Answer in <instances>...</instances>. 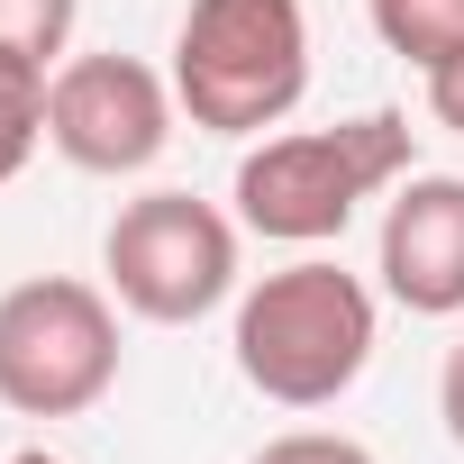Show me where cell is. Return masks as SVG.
Returning <instances> with one entry per match:
<instances>
[{
  "label": "cell",
  "mask_w": 464,
  "mask_h": 464,
  "mask_svg": "<svg viewBox=\"0 0 464 464\" xmlns=\"http://www.w3.org/2000/svg\"><path fill=\"white\" fill-rule=\"evenodd\" d=\"M46 73H55V64L0 46V182H19L28 155L46 146Z\"/></svg>",
  "instance_id": "cell-9"
},
{
  "label": "cell",
  "mask_w": 464,
  "mask_h": 464,
  "mask_svg": "<svg viewBox=\"0 0 464 464\" xmlns=\"http://www.w3.org/2000/svg\"><path fill=\"white\" fill-rule=\"evenodd\" d=\"M373 337H382V310L364 292V274L328 265V256H301L265 283L237 292V373L246 392H265L274 410H328L364 382L373 364Z\"/></svg>",
  "instance_id": "cell-2"
},
{
  "label": "cell",
  "mask_w": 464,
  "mask_h": 464,
  "mask_svg": "<svg viewBox=\"0 0 464 464\" xmlns=\"http://www.w3.org/2000/svg\"><path fill=\"white\" fill-rule=\"evenodd\" d=\"M437 419H446V437L464 446V337H455L446 364H437Z\"/></svg>",
  "instance_id": "cell-13"
},
{
  "label": "cell",
  "mask_w": 464,
  "mask_h": 464,
  "mask_svg": "<svg viewBox=\"0 0 464 464\" xmlns=\"http://www.w3.org/2000/svg\"><path fill=\"white\" fill-rule=\"evenodd\" d=\"M10 464H64V455H46V446H19V455H10Z\"/></svg>",
  "instance_id": "cell-14"
},
{
  "label": "cell",
  "mask_w": 464,
  "mask_h": 464,
  "mask_svg": "<svg viewBox=\"0 0 464 464\" xmlns=\"http://www.w3.org/2000/svg\"><path fill=\"white\" fill-rule=\"evenodd\" d=\"M364 19H373L382 55H401V64H419V73L464 46V0H364Z\"/></svg>",
  "instance_id": "cell-8"
},
{
  "label": "cell",
  "mask_w": 464,
  "mask_h": 464,
  "mask_svg": "<svg viewBox=\"0 0 464 464\" xmlns=\"http://www.w3.org/2000/svg\"><path fill=\"white\" fill-rule=\"evenodd\" d=\"M256 464H373V446H355L337 428H292V437H265Z\"/></svg>",
  "instance_id": "cell-11"
},
{
  "label": "cell",
  "mask_w": 464,
  "mask_h": 464,
  "mask_svg": "<svg viewBox=\"0 0 464 464\" xmlns=\"http://www.w3.org/2000/svg\"><path fill=\"white\" fill-rule=\"evenodd\" d=\"M237 209H218L200 191H137L110 237H101V274H110V301L137 310L146 328H191L209 319L218 301H237Z\"/></svg>",
  "instance_id": "cell-5"
},
{
  "label": "cell",
  "mask_w": 464,
  "mask_h": 464,
  "mask_svg": "<svg viewBox=\"0 0 464 464\" xmlns=\"http://www.w3.org/2000/svg\"><path fill=\"white\" fill-rule=\"evenodd\" d=\"M173 73H155L146 55H64L46 73V146L73 164V173H101V182H128L146 173L164 146H173Z\"/></svg>",
  "instance_id": "cell-6"
},
{
  "label": "cell",
  "mask_w": 464,
  "mask_h": 464,
  "mask_svg": "<svg viewBox=\"0 0 464 464\" xmlns=\"http://www.w3.org/2000/svg\"><path fill=\"white\" fill-rule=\"evenodd\" d=\"M73 19H82V0H0V46L37 55V64H64Z\"/></svg>",
  "instance_id": "cell-10"
},
{
  "label": "cell",
  "mask_w": 464,
  "mask_h": 464,
  "mask_svg": "<svg viewBox=\"0 0 464 464\" xmlns=\"http://www.w3.org/2000/svg\"><path fill=\"white\" fill-rule=\"evenodd\" d=\"M119 392V301L82 274H28L0 292V410L82 419Z\"/></svg>",
  "instance_id": "cell-4"
},
{
  "label": "cell",
  "mask_w": 464,
  "mask_h": 464,
  "mask_svg": "<svg viewBox=\"0 0 464 464\" xmlns=\"http://www.w3.org/2000/svg\"><path fill=\"white\" fill-rule=\"evenodd\" d=\"M419 137L401 110H355L337 128H292V137H265L237 155V182H227V200H237V227L265 246H328L355 227L364 200H382L410 164Z\"/></svg>",
  "instance_id": "cell-1"
},
{
  "label": "cell",
  "mask_w": 464,
  "mask_h": 464,
  "mask_svg": "<svg viewBox=\"0 0 464 464\" xmlns=\"http://www.w3.org/2000/svg\"><path fill=\"white\" fill-rule=\"evenodd\" d=\"M310 92L301 0H191L173 28V101L209 137H265Z\"/></svg>",
  "instance_id": "cell-3"
},
{
  "label": "cell",
  "mask_w": 464,
  "mask_h": 464,
  "mask_svg": "<svg viewBox=\"0 0 464 464\" xmlns=\"http://www.w3.org/2000/svg\"><path fill=\"white\" fill-rule=\"evenodd\" d=\"M428 119H437L446 137H464V46H455L446 64H428Z\"/></svg>",
  "instance_id": "cell-12"
},
{
  "label": "cell",
  "mask_w": 464,
  "mask_h": 464,
  "mask_svg": "<svg viewBox=\"0 0 464 464\" xmlns=\"http://www.w3.org/2000/svg\"><path fill=\"white\" fill-rule=\"evenodd\" d=\"M373 274L410 319H455L464 310V173H401L392 182Z\"/></svg>",
  "instance_id": "cell-7"
}]
</instances>
